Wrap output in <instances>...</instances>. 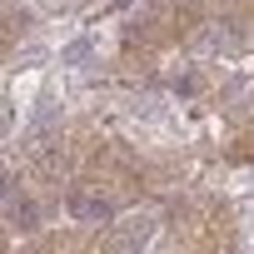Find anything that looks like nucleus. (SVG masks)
Segmentation results:
<instances>
[{"label":"nucleus","mask_w":254,"mask_h":254,"mask_svg":"<svg viewBox=\"0 0 254 254\" xmlns=\"http://www.w3.org/2000/svg\"><path fill=\"white\" fill-rule=\"evenodd\" d=\"M70 209H75L80 219H110V204L95 199V194H70Z\"/></svg>","instance_id":"obj_1"},{"label":"nucleus","mask_w":254,"mask_h":254,"mask_svg":"<svg viewBox=\"0 0 254 254\" xmlns=\"http://www.w3.org/2000/svg\"><path fill=\"white\" fill-rule=\"evenodd\" d=\"M85 55H90V35H85V40H70V45L60 50V60H65V65H75V60H85Z\"/></svg>","instance_id":"obj_2"}]
</instances>
